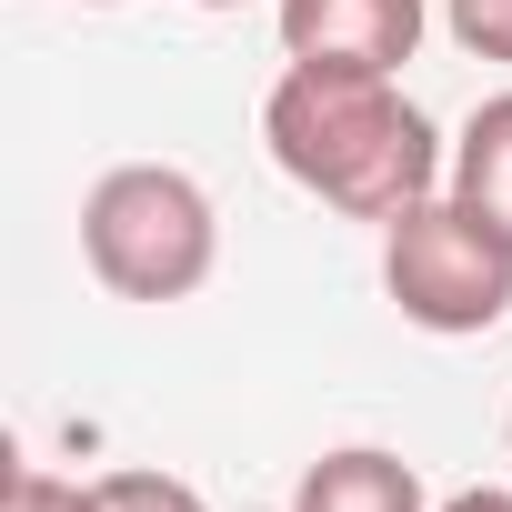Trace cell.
<instances>
[{"mask_svg": "<svg viewBox=\"0 0 512 512\" xmlns=\"http://www.w3.org/2000/svg\"><path fill=\"white\" fill-rule=\"evenodd\" d=\"M422 21H432L422 0H282V61L402 81V61L422 51Z\"/></svg>", "mask_w": 512, "mask_h": 512, "instance_id": "obj_4", "label": "cell"}, {"mask_svg": "<svg viewBox=\"0 0 512 512\" xmlns=\"http://www.w3.org/2000/svg\"><path fill=\"white\" fill-rule=\"evenodd\" d=\"M442 191H452L462 211H482V221L512 241V91H492V101L452 131V171H442Z\"/></svg>", "mask_w": 512, "mask_h": 512, "instance_id": "obj_6", "label": "cell"}, {"mask_svg": "<svg viewBox=\"0 0 512 512\" xmlns=\"http://www.w3.org/2000/svg\"><path fill=\"white\" fill-rule=\"evenodd\" d=\"M442 512H512V492H502V482H472V492H452Z\"/></svg>", "mask_w": 512, "mask_h": 512, "instance_id": "obj_10", "label": "cell"}, {"mask_svg": "<svg viewBox=\"0 0 512 512\" xmlns=\"http://www.w3.org/2000/svg\"><path fill=\"white\" fill-rule=\"evenodd\" d=\"M81 262L111 302H191L221 262V211L171 161H121L81 201Z\"/></svg>", "mask_w": 512, "mask_h": 512, "instance_id": "obj_2", "label": "cell"}, {"mask_svg": "<svg viewBox=\"0 0 512 512\" xmlns=\"http://www.w3.org/2000/svg\"><path fill=\"white\" fill-rule=\"evenodd\" d=\"M0 512H101V492H91V482H61V472H41V462H21L11 492H0Z\"/></svg>", "mask_w": 512, "mask_h": 512, "instance_id": "obj_9", "label": "cell"}, {"mask_svg": "<svg viewBox=\"0 0 512 512\" xmlns=\"http://www.w3.org/2000/svg\"><path fill=\"white\" fill-rule=\"evenodd\" d=\"M201 11H241V0H201Z\"/></svg>", "mask_w": 512, "mask_h": 512, "instance_id": "obj_11", "label": "cell"}, {"mask_svg": "<svg viewBox=\"0 0 512 512\" xmlns=\"http://www.w3.org/2000/svg\"><path fill=\"white\" fill-rule=\"evenodd\" d=\"M91 492H101V512H211L181 472H101Z\"/></svg>", "mask_w": 512, "mask_h": 512, "instance_id": "obj_7", "label": "cell"}, {"mask_svg": "<svg viewBox=\"0 0 512 512\" xmlns=\"http://www.w3.org/2000/svg\"><path fill=\"white\" fill-rule=\"evenodd\" d=\"M382 292L412 332L472 342L512 312V241L482 211H462L452 191H432L402 221H382Z\"/></svg>", "mask_w": 512, "mask_h": 512, "instance_id": "obj_3", "label": "cell"}, {"mask_svg": "<svg viewBox=\"0 0 512 512\" xmlns=\"http://www.w3.org/2000/svg\"><path fill=\"white\" fill-rule=\"evenodd\" d=\"M292 512H432L422 502V472L382 442H342L322 452L302 482H292Z\"/></svg>", "mask_w": 512, "mask_h": 512, "instance_id": "obj_5", "label": "cell"}, {"mask_svg": "<svg viewBox=\"0 0 512 512\" xmlns=\"http://www.w3.org/2000/svg\"><path fill=\"white\" fill-rule=\"evenodd\" d=\"M442 31L472 61H512V0H442Z\"/></svg>", "mask_w": 512, "mask_h": 512, "instance_id": "obj_8", "label": "cell"}, {"mask_svg": "<svg viewBox=\"0 0 512 512\" xmlns=\"http://www.w3.org/2000/svg\"><path fill=\"white\" fill-rule=\"evenodd\" d=\"M81 11H111V0H81Z\"/></svg>", "mask_w": 512, "mask_h": 512, "instance_id": "obj_13", "label": "cell"}, {"mask_svg": "<svg viewBox=\"0 0 512 512\" xmlns=\"http://www.w3.org/2000/svg\"><path fill=\"white\" fill-rule=\"evenodd\" d=\"M262 141H272V161H282L312 201H332L342 221H402V211L432 201L442 171H452L442 131L402 101V81L312 71V61H292V71L272 81Z\"/></svg>", "mask_w": 512, "mask_h": 512, "instance_id": "obj_1", "label": "cell"}, {"mask_svg": "<svg viewBox=\"0 0 512 512\" xmlns=\"http://www.w3.org/2000/svg\"><path fill=\"white\" fill-rule=\"evenodd\" d=\"M502 452H512V412H502Z\"/></svg>", "mask_w": 512, "mask_h": 512, "instance_id": "obj_12", "label": "cell"}]
</instances>
